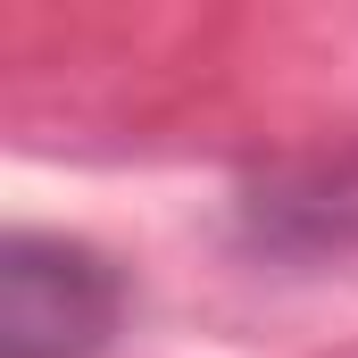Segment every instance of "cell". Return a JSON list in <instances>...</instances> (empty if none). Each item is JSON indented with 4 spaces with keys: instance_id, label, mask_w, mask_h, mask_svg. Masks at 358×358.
I'll return each mask as SVG.
<instances>
[{
    "instance_id": "obj_1",
    "label": "cell",
    "mask_w": 358,
    "mask_h": 358,
    "mask_svg": "<svg viewBox=\"0 0 358 358\" xmlns=\"http://www.w3.org/2000/svg\"><path fill=\"white\" fill-rule=\"evenodd\" d=\"M134 283L125 267L50 225L0 234V358H100L125 334Z\"/></svg>"
},
{
    "instance_id": "obj_2",
    "label": "cell",
    "mask_w": 358,
    "mask_h": 358,
    "mask_svg": "<svg viewBox=\"0 0 358 358\" xmlns=\"http://www.w3.org/2000/svg\"><path fill=\"white\" fill-rule=\"evenodd\" d=\"M234 242L267 267H350L358 259V150L259 167L234 192Z\"/></svg>"
}]
</instances>
